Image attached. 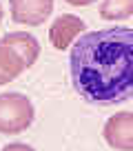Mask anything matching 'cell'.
<instances>
[{
    "instance_id": "8992f818",
    "label": "cell",
    "mask_w": 133,
    "mask_h": 151,
    "mask_svg": "<svg viewBox=\"0 0 133 151\" xmlns=\"http://www.w3.org/2000/svg\"><path fill=\"white\" fill-rule=\"evenodd\" d=\"M0 45L11 47L24 60V65H27V67H31L33 62L38 60V56H40L38 40H36L31 33H24V31H9V33H5V36L0 38Z\"/></svg>"
},
{
    "instance_id": "3957f363",
    "label": "cell",
    "mask_w": 133,
    "mask_h": 151,
    "mask_svg": "<svg viewBox=\"0 0 133 151\" xmlns=\"http://www.w3.org/2000/svg\"><path fill=\"white\" fill-rule=\"evenodd\" d=\"M104 140L118 151H133V113H115L104 124Z\"/></svg>"
},
{
    "instance_id": "9c48e42d",
    "label": "cell",
    "mask_w": 133,
    "mask_h": 151,
    "mask_svg": "<svg viewBox=\"0 0 133 151\" xmlns=\"http://www.w3.org/2000/svg\"><path fill=\"white\" fill-rule=\"evenodd\" d=\"M2 151H36V149L29 147V145H24V142H14V145H7Z\"/></svg>"
},
{
    "instance_id": "6da1fadb",
    "label": "cell",
    "mask_w": 133,
    "mask_h": 151,
    "mask_svg": "<svg viewBox=\"0 0 133 151\" xmlns=\"http://www.w3.org/2000/svg\"><path fill=\"white\" fill-rule=\"evenodd\" d=\"M73 89L98 107L133 98V29L109 27L84 33L69 56Z\"/></svg>"
},
{
    "instance_id": "30bf717a",
    "label": "cell",
    "mask_w": 133,
    "mask_h": 151,
    "mask_svg": "<svg viewBox=\"0 0 133 151\" xmlns=\"http://www.w3.org/2000/svg\"><path fill=\"white\" fill-rule=\"evenodd\" d=\"M66 2L73 7H87V5H93L95 0H66Z\"/></svg>"
},
{
    "instance_id": "7a4b0ae2",
    "label": "cell",
    "mask_w": 133,
    "mask_h": 151,
    "mask_svg": "<svg viewBox=\"0 0 133 151\" xmlns=\"http://www.w3.org/2000/svg\"><path fill=\"white\" fill-rule=\"evenodd\" d=\"M33 122V104L22 93H0V133H20Z\"/></svg>"
},
{
    "instance_id": "52a82bcc",
    "label": "cell",
    "mask_w": 133,
    "mask_h": 151,
    "mask_svg": "<svg viewBox=\"0 0 133 151\" xmlns=\"http://www.w3.org/2000/svg\"><path fill=\"white\" fill-rule=\"evenodd\" d=\"M22 69H27L24 60L7 45H0V85H7V82L16 80Z\"/></svg>"
},
{
    "instance_id": "277c9868",
    "label": "cell",
    "mask_w": 133,
    "mask_h": 151,
    "mask_svg": "<svg viewBox=\"0 0 133 151\" xmlns=\"http://www.w3.org/2000/svg\"><path fill=\"white\" fill-rule=\"evenodd\" d=\"M9 7L14 22L38 27L51 16L53 0H9Z\"/></svg>"
},
{
    "instance_id": "ba28073f",
    "label": "cell",
    "mask_w": 133,
    "mask_h": 151,
    "mask_svg": "<svg viewBox=\"0 0 133 151\" xmlns=\"http://www.w3.org/2000/svg\"><path fill=\"white\" fill-rule=\"evenodd\" d=\"M133 14V0H102L100 16L104 20H124Z\"/></svg>"
},
{
    "instance_id": "5b68a950",
    "label": "cell",
    "mask_w": 133,
    "mask_h": 151,
    "mask_svg": "<svg viewBox=\"0 0 133 151\" xmlns=\"http://www.w3.org/2000/svg\"><path fill=\"white\" fill-rule=\"evenodd\" d=\"M84 29H87V22L82 18H78L73 14H62L53 20L51 29H49V40H51V45L56 49L64 51Z\"/></svg>"
},
{
    "instance_id": "8fae6325",
    "label": "cell",
    "mask_w": 133,
    "mask_h": 151,
    "mask_svg": "<svg viewBox=\"0 0 133 151\" xmlns=\"http://www.w3.org/2000/svg\"><path fill=\"white\" fill-rule=\"evenodd\" d=\"M0 20H2V7H0Z\"/></svg>"
}]
</instances>
